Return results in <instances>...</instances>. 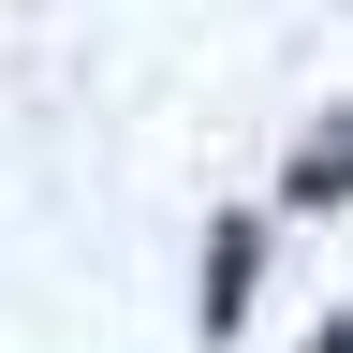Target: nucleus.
<instances>
[{"instance_id": "f257e3e1", "label": "nucleus", "mask_w": 353, "mask_h": 353, "mask_svg": "<svg viewBox=\"0 0 353 353\" xmlns=\"http://www.w3.org/2000/svg\"><path fill=\"white\" fill-rule=\"evenodd\" d=\"M280 192H294V206H353V103L294 148V176H280Z\"/></svg>"}, {"instance_id": "f03ea898", "label": "nucleus", "mask_w": 353, "mask_h": 353, "mask_svg": "<svg viewBox=\"0 0 353 353\" xmlns=\"http://www.w3.org/2000/svg\"><path fill=\"white\" fill-rule=\"evenodd\" d=\"M250 250H265L250 221H221V236H206V339H221V324L250 309Z\"/></svg>"}]
</instances>
